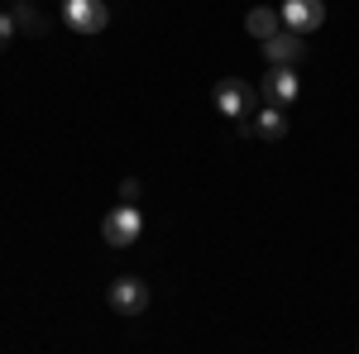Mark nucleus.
<instances>
[{"label":"nucleus","mask_w":359,"mask_h":354,"mask_svg":"<svg viewBox=\"0 0 359 354\" xmlns=\"http://www.w3.org/2000/svg\"><path fill=\"white\" fill-rule=\"evenodd\" d=\"M139 230H144V216H139V211L130 206V201H125V206H115L111 216L101 220V240H106L111 249L135 245V240H139Z\"/></svg>","instance_id":"f257e3e1"},{"label":"nucleus","mask_w":359,"mask_h":354,"mask_svg":"<svg viewBox=\"0 0 359 354\" xmlns=\"http://www.w3.org/2000/svg\"><path fill=\"white\" fill-rule=\"evenodd\" d=\"M216 106H221V115H230V120H245L249 110L259 106V96H254V86L240 82V77H221V82H216Z\"/></svg>","instance_id":"f03ea898"},{"label":"nucleus","mask_w":359,"mask_h":354,"mask_svg":"<svg viewBox=\"0 0 359 354\" xmlns=\"http://www.w3.org/2000/svg\"><path fill=\"white\" fill-rule=\"evenodd\" d=\"M62 20L77 34H101V29L111 25V10L101 0H62Z\"/></svg>","instance_id":"7ed1b4c3"},{"label":"nucleus","mask_w":359,"mask_h":354,"mask_svg":"<svg viewBox=\"0 0 359 354\" xmlns=\"http://www.w3.org/2000/svg\"><path fill=\"white\" fill-rule=\"evenodd\" d=\"M106 301H111L115 316H139V311L149 306V282H144V278H115Z\"/></svg>","instance_id":"20e7f679"},{"label":"nucleus","mask_w":359,"mask_h":354,"mask_svg":"<svg viewBox=\"0 0 359 354\" xmlns=\"http://www.w3.org/2000/svg\"><path fill=\"white\" fill-rule=\"evenodd\" d=\"M259 96H264L269 106H287V101H297V96H302V82H297V72H292V67H269V72H264V82H259Z\"/></svg>","instance_id":"39448f33"},{"label":"nucleus","mask_w":359,"mask_h":354,"mask_svg":"<svg viewBox=\"0 0 359 354\" xmlns=\"http://www.w3.org/2000/svg\"><path fill=\"white\" fill-rule=\"evenodd\" d=\"M283 29H292V34H311V29H321L326 20V5L321 0H283Z\"/></svg>","instance_id":"423d86ee"},{"label":"nucleus","mask_w":359,"mask_h":354,"mask_svg":"<svg viewBox=\"0 0 359 354\" xmlns=\"http://www.w3.org/2000/svg\"><path fill=\"white\" fill-rule=\"evenodd\" d=\"M302 34H292V29H278L273 39H264V57H269V67H297L302 62Z\"/></svg>","instance_id":"0eeeda50"},{"label":"nucleus","mask_w":359,"mask_h":354,"mask_svg":"<svg viewBox=\"0 0 359 354\" xmlns=\"http://www.w3.org/2000/svg\"><path fill=\"white\" fill-rule=\"evenodd\" d=\"M278 29H283V15H278L273 5H254V10L245 15V34H249V39H259V43L273 39Z\"/></svg>","instance_id":"6e6552de"},{"label":"nucleus","mask_w":359,"mask_h":354,"mask_svg":"<svg viewBox=\"0 0 359 354\" xmlns=\"http://www.w3.org/2000/svg\"><path fill=\"white\" fill-rule=\"evenodd\" d=\"M254 135H259V139H283V135H287L283 106H269V101H264V110L254 115Z\"/></svg>","instance_id":"1a4fd4ad"},{"label":"nucleus","mask_w":359,"mask_h":354,"mask_svg":"<svg viewBox=\"0 0 359 354\" xmlns=\"http://www.w3.org/2000/svg\"><path fill=\"white\" fill-rule=\"evenodd\" d=\"M10 15H15V25L25 29V34H34V39L43 34V20H39V10H34V0H15V10H10Z\"/></svg>","instance_id":"9d476101"},{"label":"nucleus","mask_w":359,"mask_h":354,"mask_svg":"<svg viewBox=\"0 0 359 354\" xmlns=\"http://www.w3.org/2000/svg\"><path fill=\"white\" fill-rule=\"evenodd\" d=\"M15 15H0V53H5V43H10V39H15Z\"/></svg>","instance_id":"9b49d317"},{"label":"nucleus","mask_w":359,"mask_h":354,"mask_svg":"<svg viewBox=\"0 0 359 354\" xmlns=\"http://www.w3.org/2000/svg\"><path fill=\"white\" fill-rule=\"evenodd\" d=\"M120 201H130V206L139 201V182H135V177H125V182H120Z\"/></svg>","instance_id":"f8f14e48"}]
</instances>
